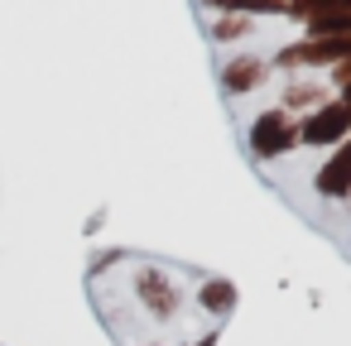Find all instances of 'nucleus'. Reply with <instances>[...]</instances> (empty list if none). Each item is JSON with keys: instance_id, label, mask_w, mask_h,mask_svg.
Returning <instances> with one entry per match:
<instances>
[{"instance_id": "nucleus-1", "label": "nucleus", "mask_w": 351, "mask_h": 346, "mask_svg": "<svg viewBox=\"0 0 351 346\" xmlns=\"http://www.w3.org/2000/svg\"><path fill=\"white\" fill-rule=\"evenodd\" d=\"M250 145H255V154H274V149H284V145H289L284 121H279V116H260L255 130H250Z\"/></svg>"}, {"instance_id": "nucleus-2", "label": "nucleus", "mask_w": 351, "mask_h": 346, "mask_svg": "<svg viewBox=\"0 0 351 346\" xmlns=\"http://www.w3.org/2000/svg\"><path fill=\"white\" fill-rule=\"evenodd\" d=\"M346 121H351V116H346L341 106H332L327 116L308 121V140H332V135H341V130H346Z\"/></svg>"}, {"instance_id": "nucleus-3", "label": "nucleus", "mask_w": 351, "mask_h": 346, "mask_svg": "<svg viewBox=\"0 0 351 346\" xmlns=\"http://www.w3.org/2000/svg\"><path fill=\"white\" fill-rule=\"evenodd\" d=\"M317 183H322V193H341V188L351 183V149H341V159H337V164L317 178Z\"/></svg>"}]
</instances>
